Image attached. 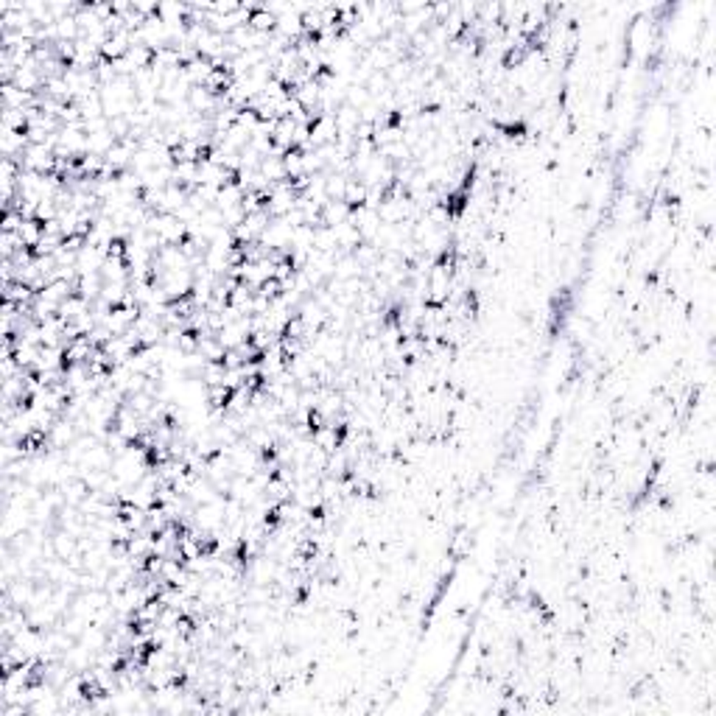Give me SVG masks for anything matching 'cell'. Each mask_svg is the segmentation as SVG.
Masks as SVG:
<instances>
[{
    "mask_svg": "<svg viewBox=\"0 0 716 716\" xmlns=\"http://www.w3.org/2000/svg\"><path fill=\"white\" fill-rule=\"evenodd\" d=\"M260 173L269 179L272 185H277V182H286V179H288L286 162H283V157H277V154H272V157H263V162H260Z\"/></svg>",
    "mask_w": 716,
    "mask_h": 716,
    "instance_id": "obj_1",
    "label": "cell"
}]
</instances>
